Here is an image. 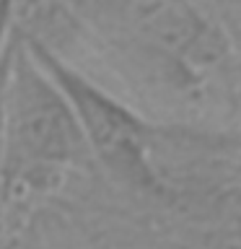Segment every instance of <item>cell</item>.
Listing matches in <instances>:
<instances>
[{
  "label": "cell",
  "mask_w": 241,
  "mask_h": 249,
  "mask_svg": "<svg viewBox=\"0 0 241 249\" xmlns=\"http://www.w3.org/2000/svg\"><path fill=\"white\" fill-rule=\"evenodd\" d=\"M122 18L143 39L171 52H194L205 44V26L182 0H120Z\"/></svg>",
  "instance_id": "cell-1"
},
{
  "label": "cell",
  "mask_w": 241,
  "mask_h": 249,
  "mask_svg": "<svg viewBox=\"0 0 241 249\" xmlns=\"http://www.w3.org/2000/svg\"><path fill=\"white\" fill-rule=\"evenodd\" d=\"M18 132L21 143L39 156H65L73 143V122L54 96L44 89H26V101H21Z\"/></svg>",
  "instance_id": "cell-3"
},
{
  "label": "cell",
  "mask_w": 241,
  "mask_h": 249,
  "mask_svg": "<svg viewBox=\"0 0 241 249\" xmlns=\"http://www.w3.org/2000/svg\"><path fill=\"white\" fill-rule=\"evenodd\" d=\"M65 86L70 89V96H73L78 112H81V117L88 124L93 143L106 156V161H112L117 169H124L127 174L143 166L132 120H127L112 104H106L91 89L81 86L75 78H65Z\"/></svg>",
  "instance_id": "cell-2"
}]
</instances>
